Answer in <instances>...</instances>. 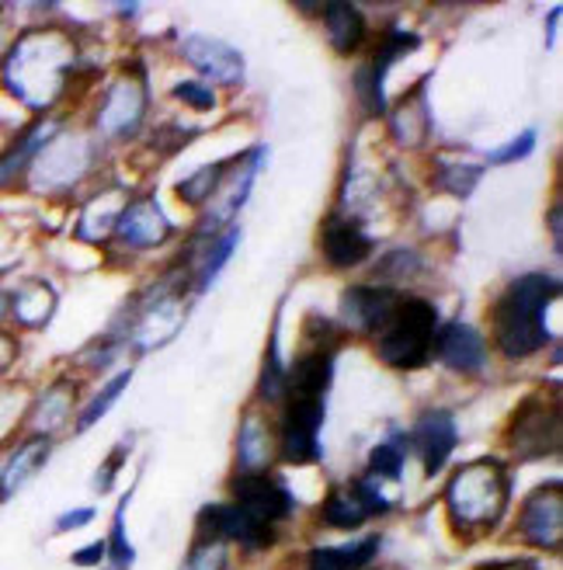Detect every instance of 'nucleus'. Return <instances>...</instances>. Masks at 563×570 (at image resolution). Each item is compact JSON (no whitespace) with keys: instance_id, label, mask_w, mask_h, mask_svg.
Instances as JSON below:
<instances>
[{"instance_id":"obj_1","label":"nucleus","mask_w":563,"mask_h":570,"mask_svg":"<svg viewBox=\"0 0 563 570\" xmlns=\"http://www.w3.org/2000/svg\"><path fill=\"white\" fill-rule=\"evenodd\" d=\"M73 63V46L63 32L39 28L14 42L4 60L8 91L28 108H49L67 88V73Z\"/></svg>"},{"instance_id":"obj_2","label":"nucleus","mask_w":563,"mask_h":570,"mask_svg":"<svg viewBox=\"0 0 563 570\" xmlns=\"http://www.w3.org/2000/svg\"><path fill=\"white\" fill-rule=\"evenodd\" d=\"M560 293V282L553 275H525L508 285L494 306V341L508 358H525L532 352L546 348V306Z\"/></svg>"},{"instance_id":"obj_3","label":"nucleus","mask_w":563,"mask_h":570,"mask_svg":"<svg viewBox=\"0 0 563 570\" xmlns=\"http://www.w3.org/2000/svg\"><path fill=\"white\" fill-rule=\"evenodd\" d=\"M438 313L428 299H401L386 327L379 331V358L397 368H417L425 365L435 348Z\"/></svg>"},{"instance_id":"obj_4","label":"nucleus","mask_w":563,"mask_h":570,"mask_svg":"<svg viewBox=\"0 0 563 570\" xmlns=\"http://www.w3.org/2000/svg\"><path fill=\"white\" fill-rule=\"evenodd\" d=\"M445 501L460 525H491L508 501V480L497 463H473L453 476Z\"/></svg>"},{"instance_id":"obj_5","label":"nucleus","mask_w":563,"mask_h":570,"mask_svg":"<svg viewBox=\"0 0 563 570\" xmlns=\"http://www.w3.org/2000/svg\"><path fill=\"white\" fill-rule=\"evenodd\" d=\"M324 424V401H289L286 424H282V455L289 463L320 460L317 432Z\"/></svg>"},{"instance_id":"obj_6","label":"nucleus","mask_w":563,"mask_h":570,"mask_svg":"<svg viewBox=\"0 0 563 570\" xmlns=\"http://www.w3.org/2000/svg\"><path fill=\"white\" fill-rule=\"evenodd\" d=\"M234 498H237V508H244L250 519L258 522H278L286 519L293 511V494L275 483L271 476H261V473H244L234 480Z\"/></svg>"},{"instance_id":"obj_7","label":"nucleus","mask_w":563,"mask_h":570,"mask_svg":"<svg viewBox=\"0 0 563 570\" xmlns=\"http://www.w3.org/2000/svg\"><path fill=\"white\" fill-rule=\"evenodd\" d=\"M522 532H525L529 543H536L543 550L560 547V539H563V498H560L556 483H550V488L536 491L525 501Z\"/></svg>"},{"instance_id":"obj_8","label":"nucleus","mask_w":563,"mask_h":570,"mask_svg":"<svg viewBox=\"0 0 563 570\" xmlns=\"http://www.w3.org/2000/svg\"><path fill=\"white\" fill-rule=\"evenodd\" d=\"M203 532L216 535V539H234V543H244L247 550H261L271 543V525L250 519L244 508L237 504H216L203 511Z\"/></svg>"},{"instance_id":"obj_9","label":"nucleus","mask_w":563,"mask_h":570,"mask_svg":"<svg viewBox=\"0 0 563 570\" xmlns=\"http://www.w3.org/2000/svg\"><path fill=\"white\" fill-rule=\"evenodd\" d=\"M456 442H460L456 421H453V414H445V411L425 414L411 432V445L417 449L421 463H425V473H438L448 455H453Z\"/></svg>"},{"instance_id":"obj_10","label":"nucleus","mask_w":563,"mask_h":570,"mask_svg":"<svg viewBox=\"0 0 563 570\" xmlns=\"http://www.w3.org/2000/svg\"><path fill=\"white\" fill-rule=\"evenodd\" d=\"M185 60L199 73H206L219 83H240L244 80V56L223 39L188 36L185 39Z\"/></svg>"},{"instance_id":"obj_11","label":"nucleus","mask_w":563,"mask_h":570,"mask_svg":"<svg viewBox=\"0 0 563 570\" xmlns=\"http://www.w3.org/2000/svg\"><path fill=\"white\" fill-rule=\"evenodd\" d=\"M144 108H147L144 83L126 77L105 95V105L98 111V126L108 136H126V132H132L139 126V119H144Z\"/></svg>"},{"instance_id":"obj_12","label":"nucleus","mask_w":563,"mask_h":570,"mask_svg":"<svg viewBox=\"0 0 563 570\" xmlns=\"http://www.w3.org/2000/svg\"><path fill=\"white\" fill-rule=\"evenodd\" d=\"M389 504L383 501V494L373 488V483H355L352 491H334L324 504V522L334 529H358L376 511H386Z\"/></svg>"},{"instance_id":"obj_13","label":"nucleus","mask_w":563,"mask_h":570,"mask_svg":"<svg viewBox=\"0 0 563 570\" xmlns=\"http://www.w3.org/2000/svg\"><path fill=\"white\" fill-rule=\"evenodd\" d=\"M435 352L448 368H456V373H481L484 362H487L484 337L470 324H448L445 331H438L435 334Z\"/></svg>"},{"instance_id":"obj_14","label":"nucleus","mask_w":563,"mask_h":570,"mask_svg":"<svg viewBox=\"0 0 563 570\" xmlns=\"http://www.w3.org/2000/svg\"><path fill=\"white\" fill-rule=\"evenodd\" d=\"M401 296L389 289H373V285H358V289H348L342 299L345 321L352 331H383L386 321L393 317Z\"/></svg>"},{"instance_id":"obj_15","label":"nucleus","mask_w":563,"mask_h":570,"mask_svg":"<svg viewBox=\"0 0 563 570\" xmlns=\"http://www.w3.org/2000/svg\"><path fill=\"white\" fill-rule=\"evenodd\" d=\"M515 449L522 455H543L546 449L553 452L560 442V417L556 411H546L540 401H529L518 417H515V435H512Z\"/></svg>"},{"instance_id":"obj_16","label":"nucleus","mask_w":563,"mask_h":570,"mask_svg":"<svg viewBox=\"0 0 563 570\" xmlns=\"http://www.w3.org/2000/svg\"><path fill=\"white\" fill-rule=\"evenodd\" d=\"M116 226H119L122 244H129V247H154L171 234V223L164 219L154 198H136V203L122 206Z\"/></svg>"},{"instance_id":"obj_17","label":"nucleus","mask_w":563,"mask_h":570,"mask_svg":"<svg viewBox=\"0 0 563 570\" xmlns=\"http://www.w3.org/2000/svg\"><path fill=\"white\" fill-rule=\"evenodd\" d=\"M330 376H334L330 352H309L293 362L286 376V390L293 393V401H324Z\"/></svg>"},{"instance_id":"obj_18","label":"nucleus","mask_w":563,"mask_h":570,"mask_svg":"<svg viewBox=\"0 0 563 570\" xmlns=\"http://www.w3.org/2000/svg\"><path fill=\"white\" fill-rule=\"evenodd\" d=\"M373 250V240L365 237L352 219H337L327 226L324 234V254L334 268H352V265H362L369 258Z\"/></svg>"},{"instance_id":"obj_19","label":"nucleus","mask_w":563,"mask_h":570,"mask_svg":"<svg viewBox=\"0 0 563 570\" xmlns=\"http://www.w3.org/2000/svg\"><path fill=\"white\" fill-rule=\"evenodd\" d=\"M49 439H28L11 460H8V466H4V473H0V498H14L28 480H32L39 470H42V463L49 460Z\"/></svg>"},{"instance_id":"obj_20","label":"nucleus","mask_w":563,"mask_h":570,"mask_svg":"<svg viewBox=\"0 0 563 570\" xmlns=\"http://www.w3.org/2000/svg\"><path fill=\"white\" fill-rule=\"evenodd\" d=\"M56 132H60V126H56V122H39V126L28 129V132L14 142V147H11L8 154H0V188L11 185V181L21 175V170L36 160V157H39V150L46 147V142H49Z\"/></svg>"},{"instance_id":"obj_21","label":"nucleus","mask_w":563,"mask_h":570,"mask_svg":"<svg viewBox=\"0 0 563 570\" xmlns=\"http://www.w3.org/2000/svg\"><path fill=\"white\" fill-rule=\"evenodd\" d=\"M379 550V539L369 535L362 543H348V547H327V550H314L309 553V570H362Z\"/></svg>"},{"instance_id":"obj_22","label":"nucleus","mask_w":563,"mask_h":570,"mask_svg":"<svg viewBox=\"0 0 563 570\" xmlns=\"http://www.w3.org/2000/svg\"><path fill=\"white\" fill-rule=\"evenodd\" d=\"M324 18H327L330 46H334L337 52L348 56L352 49H358V42H362V36H365V21H362L358 8H352V4H330V8L324 11Z\"/></svg>"},{"instance_id":"obj_23","label":"nucleus","mask_w":563,"mask_h":570,"mask_svg":"<svg viewBox=\"0 0 563 570\" xmlns=\"http://www.w3.org/2000/svg\"><path fill=\"white\" fill-rule=\"evenodd\" d=\"M52 306H56V296L46 282H28L21 285V289L14 293V317L18 324L24 327H42L49 317H52Z\"/></svg>"},{"instance_id":"obj_24","label":"nucleus","mask_w":563,"mask_h":570,"mask_svg":"<svg viewBox=\"0 0 563 570\" xmlns=\"http://www.w3.org/2000/svg\"><path fill=\"white\" fill-rule=\"evenodd\" d=\"M132 380V368H126V373H119L116 380H111L98 396H95V401L88 404V411H83L80 414V421H77V428H80V432H88V428L95 424V421H101L105 414H108V407L111 404H116L119 401V396H122V390H126V383Z\"/></svg>"},{"instance_id":"obj_25","label":"nucleus","mask_w":563,"mask_h":570,"mask_svg":"<svg viewBox=\"0 0 563 570\" xmlns=\"http://www.w3.org/2000/svg\"><path fill=\"white\" fill-rule=\"evenodd\" d=\"M223 164H209V167H203V170H195L191 178H185L181 185H178V191H181V198L185 203H191V206H199V203H206V198L216 191V185H219V178H223Z\"/></svg>"},{"instance_id":"obj_26","label":"nucleus","mask_w":563,"mask_h":570,"mask_svg":"<svg viewBox=\"0 0 563 570\" xmlns=\"http://www.w3.org/2000/svg\"><path fill=\"white\" fill-rule=\"evenodd\" d=\"M268 460V432L258 417H250L240 428V463L244 466H261Z\"/></svg>"},{"instance_id":"obj_27","label":"nucleus","mask_w":563,"mask_h":570,"mask_svg":"<svg viewBox=\"0 0 563 570\" xmlns=\"http://www.w3.org/2000/svg\"><path fill=\"white\" fill-rule=\"evenodd\" d=\"M484 167H470V164H453V160H442V170H438V185L453 195H470L473 185L481 181Z\"/></svg>"},{"instance_id":"obj_28","label":"nucleus","mask_w":563,"mask_h":570,"mask_svg":"<svg viewBox=\"0 0 563 570\" xmlns=\"http://www.w3.org/2000/svg\"><path fill=\"white\" fill-rule=\"evenodd\" d=\"M126 504H129V498L119 504V511H116V525H111V543L105 547V553H111V563H116L119 570H129L132 560H136V553H132V547H129V539H126Z\"/></svg>"},{"instance_id":"obj_29","label":"nucleus","mask_w":563,"mask_h":570,"mask_svg":"<svg viewBox=\"0 0 563 570\" xmlns=\"http://www.w3.org/2000/svg\"><path fill=\"white\" fill-rule=\"evenodd\" d=\"M369 466H373V473H376V476L397 480V476H401V470H404V442H401V439L383 442V445L373 452Z\"/></svg>"},{"instance_id":"obj_30","label":"nucleus","mask_w":563,"mask_h":570,"mask_svg":"<svg viewBox=\"0 0 563 570\" xmlns=\"http://www.w3.org/2000/svg\"><path fill=\"white\" fill-rule=\"evenodd\" d=\"M181 570H227V550L223 543H206L188 557Z\"/></svg>"},{"instance_id":"obj_31","label":"nucleus","mask_w":563,"mask_h":570,"mask_svg":"<svg viewBox=\"0 0 563 570\" xmlns=\"http://www.w3.org/2000/svg\"><path fill=\"white\" fill-rule=\"evenodd\" d=\"M237 237H240V234H237V230H230L227 237H223V240L216 244V250L209 254V258H206V268H203V289H206V285H209V282L219 275V268L230 262V254H234V244H237Z\"/></svg>"},{"instance_id":"obj_32","label":"nucleus","mask_w":563,"mask_h":570,"mask_svg":"<svg viewBox=\"0 0 563 570\" xmlns=\"http://www.w3.org/2000/svg\"><path fill=\"white\" fill-rule=\"evenodd\" d=\"M67 411H70L67 393H63V390H52V393H46V401H42V407H39V424H42V428L63 424Z\"/></svg>"},{"instance_id":"obj_33","label":"nucleus","mask_w":563,"mask_h":570,"mask_svg":"<svg viewBox=\"0 0 563 570\" xmlns=\"http://www.w3.org/2000/svg\"><path fill=\"white\" fill-rule=\"evenodd\" d=\"M532 150H536V132L529 129V132H522L518 139H512V142H508V147H504V150H494V154H491L487 160H491V164H515V160L529 157Z\"/></svg>"},{"instance_id":"obj_34","label":"nucleus","mask_w":563,"mask_h":570,"mask_svg":"<svg viewBox=\"0 0 563 570\" xmlns=\"http://www.w3.org/2000/svg\"><path fill=\"white\" fill-rule=\"evenodd\" d=\"M175 95L181 98V101H188L191 108H199V111H206V108H213L216 105V95H213V88H206V83H178L175 88Z\"/></svg>"},{"instance_id":"obj_35","label":"nucleus","mask_w":563,"mask_h":570,"mask_svg":"<svg viewBox=\"0 0 563 570\" xmlns=\"http://www.w3.org/2000/svg\"><path fill=\"white\" fill-rule=\"evenodd\" d=\"M91 519H95V511H91V508L70 511V515H63L60 522H56V532H70V529H80V525H88Z\"/></svg>"},{"instance_id":"obj_36","label":"nucleus","mask_w":563,"mask_h":570,"mask_svg":"<svg viewBox=\"0 0 563 570\" xmlns=\"http://www.w3.org/2000/svg\"><path fill=\"white\" fill-rule=\"evenodd\" d=\"M101 557H105V543H91V547H83L80 553H73V563L91 567V563H98Z\"/></svg>"},{"instance_id":"obj_37","label":"nucleus","mask_w":563,"mask_h":570,"mask_svg":"<svg viewBox=\"0 0 563 570\" xmlns=\"http://www.w3.org/2000/svg\"><path fill=\"white\" fill-rule=\"evenodd\" d=\"M11 355H14V345H11V341H8L4 334H0V368H4V365L11 362Z\"/></svg>"},{"instance_id":"obj_38","label":"nucleus","mask_w":563,"mask_h":570,"mask_svg":"<svg viewBox=\"0 0 563 570\" xmlns=\"http://www.w3.org/2000/svg\"><path fill=\"white\" fill-rule=\"evenodd\" d=\"M553 244H556V250H560V206L553 209Z\"/></svg>"},{"instance_id":"obj_39","label":"nucleus","mask_w":563,"mask_h":570,"mask_svg":"<svg viewBox=\"0 0 563 570\" xmlns=\"http://www.w3.org/2000/svg\"><path fill=\"white\" fill-rule=\"evenodd\" d=\"M494 570H536V567H529V563H501Z\"/></svg>"},{"instance_id":"obj_40","label":"nucleus","mask_w":563,"mask_h":570,"mask_svg":"<svg viewBox=\"0 0 563 570\" xmlns=\"http://www.w3.org/2000/svg\"><path fill=\"white\" fill-rule=\"evenodd\" d=\"M8 317V296H0V321Z\"/></svg>"}]
</instances>
